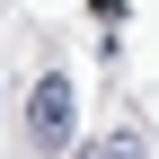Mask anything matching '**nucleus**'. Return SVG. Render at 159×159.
Wrapping results in <instances>:
<instances>
[{
    "label": "nucleus",
    "mask_w": 159,
    "mask_h": 159,
    "mask_svg": "<svg viewBox=\"0 0 159 159\" xmlns=\"http://www.w3.org/2000/svg\"><path fill=\"white\" fill-rule=\"evenodd\" d=\"M27 142L35 150H71V80L62 71H44L27 89Z\"/></svg>",
    "instance_id": "nucleus-1"
},
{
    "label": "nucleus",
    "mask_w": 159,
    "mask_h": 159,
    "mask_svg": "<svg viewBox=\"0 0 159 159\" xmlns=\"http://www.w3.org/2000/svg\"><path fill=\"white\" fill-rule=\"evenodd\" d=\"M89 159H142V133H106V142H97Z\"/></svg>",
    "instance_id": "nucleus-2"
}]
</instances>
